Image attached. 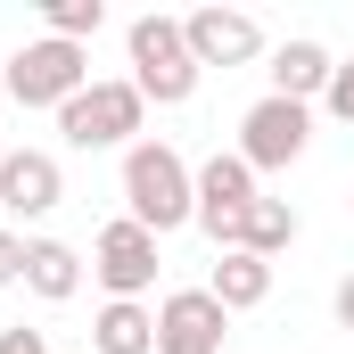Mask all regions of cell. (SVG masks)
Here are the masks:
<instances>
[{
    "mask_svg": "<svg viewBox=\"0 0 354 354\" xmlns=\"http://www.w3.org/2000/svg\"><path fill=\"white\" fill-rule=\"evenodd\" d=\"M124 206H132V223L140 231H181V223H198V174L181 165L174 140H132L124 149Z\"/></svg>",
    "mask_w": 354,
    "mask_h": 354,
    "instance_id": "6da1fadb",
    "label": "cell"
},
{
    "mask_svg": "<svg viewBox=\"0 0 354 354\" xmlns=\"http://www.w3.org/2000/svg\"><path fill=\"white\" fill-rule=\"evenodd\" d=\"M124 58H132V91L149 99V107H189L198 99V58H189V33H181V17H132L124 25Z\"/></svg>",
    "mask_w": 354,
    "mask_h": 354,
    "instance_id": "7a4b0ae2",
    "label": "cell"
},
{
    "mask_svg": "<svg viewBox=\"0 0 354 354\" xmlns=\"http://www.w3.org/2000/svg\"><path fill=\"white\" fill-rule=\"evenodd\" d=\"M140 115H149V99L132 91V75H107L58 107V132H66V149H132Z\"/></svg>",
    "mask_w": 354,
    "mask_h": 354,
    "instance_id": "3957f363",
    "label": "cell"
},
{
    "mask_svg": "<svg viewBox=\"0 0 354 354\" xmlns=\"http://www.w3.org/2000/svg\"><path fill=\"white\" fill-rule=\"evenodd\" d=\"M0 91L17 99V107H66L75 91H91V50L83 41H25L17 58H8V75H0Z\"/></svg>",
    "mask_w": 354,
    "mask_h": 354,
    "instance_id": "277c9868",
    "label": "cell"
},
{
    "mask_svg": "<svg viewBox=\"0 0 354 354\" xmlns=\"http://www.w3.org/2000/svg\"><path fill=\"white\" fill-rule=\"evenodd\" d=\"M256 198H264V189H256V165H248L239 149H214V157L198 165V231L214 239V256L239 248V223H248Z\"/></svg>",
    "mask_w": 354,
    "mask_h": 354,
    "instance_id": "5b68a950",
    "label": "cell"
},
{
    "mask_svg": "<svg viewBox=\"0 0 354 354\" xmlns=\"http://www.w3.org/2000/svg\"><path fill=\"white\" fill-rule=\"evenodd\" d=\"M305 140H313V107H297V99H256L248 115H239V157L256 165V174H288L297 157H305Z\"/></svg>",
    "mask_w": 354,
    "mask_h": 354,
    "instance_id": "8992f818",
    "label": "cell"
},
{
    "mask_svg": "<svg viewBox=\"0 0 354 354\" xmlns=\"http://www.w3.org/2000/svg\"><path fill=\"white\" fill-rule=\"evenodd\" d=\"M91 272H99L107 305H140V297H149V280H157V231H140L132 214H124V223H107V231H99V248H91Z\"/></svg>",
    "mask_w": 354,
    "mask_h": 354,
    "instance_id": "52a82bcc",
    "label": "cell"
},
{
    "mask_svg": "<svg viewBox=\"0 0 354 354\" xmlns=\"http://www.w3.org/2000/svg\"><path fill=\"white\" fill-rule=\"evenodd\" d=\"M181 33H189L198 66H248V58H264V25L248 8H189Z\"/></svg>",
    "mask_w": 354,
    "mask_h": 354,
    "instance_id": "ba28073f",
    "label": "cell"
},
{
    "mask_svg": "<svg viewBox=\"0 0 354 354\" xmlns=\"http://www.w3.org/2000/svg\"><path fill=\"white\" fill-rule=\"evenodd\" d=\"M223 330H231V313L206 288H174L157 305V354H223Z\"/></svg>",
    "mask_w": 354,
    "mask_h": 354,
    "instance_id": "9c48e42d",
    "label": "cell"
},
{
    "mask_svg": "<svg viewBox=\"0 0 354 354\" xmlns=\"http://www.w3.org/2000/svg\"><path fill=\"white\" fill-rule=\"evenodd\" d=\"M58 198H66V174H58V157H50V149H8V157H0V214L41 223Z\"/></svg>",
    "mask_w": 354,
    "mask_h": 354,
    "instance_id": "30bf717a",
    "label": "cell"
},
{
    "mask_svg": "<svg viewBox=\"0 0 354 354\" xmlns=\"http://www.w3.org/2000/svg\"><path fill=\"white\" fill-rule=\"evenodd\" d=\"M264 75H272V99H297V107H313V99L330 91V75H338V58H330L322 41H280Z\"/></svg>",
    "mask_w": 354,
    "mask_h": 354,
    "instance_id": "8fae6325",
    "label": "cell"
},
{
    "mask_svg": "<svg viewBox=\"0 0 354 354\" xmlns=\"http://www.w3.org/2000/svg\"><path fill=\"white\" fill-rule=\"evenodd\" d=\"M206 297H214L223 313H256V305L272 297V264H264V256H248V248H231V256H214Z\"/></svg>",
    "mask_w": 354,
    "mask_h": 354,
    "instance_id": "7c38bea8",
    "label": "cell"
},
{
    "mask_svg": "<svg viewBox=\"0 0 354 354\" xmlns=\"http://www.w3.org/2000/svg\"><path fill=\"white\" fill-rule=\"evenodd\" d=\"M25 288H33L41 305H66V297L83 288V256H75L66 239H25Z\"/></svg>",
    "mask_w": 354,
    "mask_h": 354,
    "instance_id": "4fadbf2b",
    "label": "cell"
},
{
    "mask_svg": "<svg viewBox=\"0 0 354 354\" xmlns=\"http://www.w3.org/2000/svg\"><path fill=\"white\" fill-rule=\"evenodd\" d=\"M91 346L99 354H157V313L149 305H99Z\"/></svg>",
    "mask_w": 354,
    "mask_h": 354,
    "instance_id": "5bb4252c",
    "label": "cell"
},
{
    "mask_svg": "<svg viewBox=\"0 0 354 354\" xmlns=\"http://www.w3.org/2000/svg\"><path fill=\"white\" fill-rule=\"evenodd\" d=\"M239 248H248V256H288V248H297V206H288V198H256V206H248V223H239Z\"/></svg>",
    "mask_w": 354,
    "mask_h": 354,
    "instance_id": "9a60e30c",
    "label": "cell"
},
{
    "mask_svg": "<svg viewBox=\"0 0 354 354\" xmlns=\"http://www.w3.org/2000/svg\"><path fill=\"white\" fill-rule=\"evenodd\" d=\"M41 25H50V41H91L107 25V0H41Z\"/></svg>",
    "mask_w": 354,
    "mask_h": 354,
    "instance_id": "2e32d148",
    "label": "cell"
},
{
    "mask_svg": "<svg viewBox=\"0 0 354 354\" xmlns=\"http://www.w3.org/2000/svg\"><path fill=\"white\" fill-rule=\"evenodd\" d=\"M322 107H330L338 124H354V58H338V75H330V91H322Z\"/></svg>",
    "mask_w": 354,
    "mask_h": 354,
    "instance_id": "e0dca14e",
    "label": "cell"
},
{
    "mask_svg": "<svg viewBox=\"0 0 354 354\" xmlns=\"http://www.w3.org/2000/svg\"><path fill=\"white\" fill-rule=\"evenodd\" d=\"M17 280H25V239L0 223V288H17Z\"/></svg>",
    "mask_w": 354,
    "mask_h": 354,
    "instance_id": "ac0fdd59",
    "label": "cell"
},
{
    "mask_svg": "<svg viewBox=\"0 0 354 354\" xmlns=\"http://www.w3.org/2000/svg\"><path fill=\"white\" fill-rule=\"evenodd\" d=\"M0 354H50V338H41V330H25V322H17V330H0Z\"/></svg>",
    "mask_w": 354,
    "mask_h": 354,
    "instance_id": "d6986e66",
    "label": "cell"
},
{
    "mask_svg": "<svg viewBox=\"0 0 354 354\" xmlns=\"http://www.w3.org/2000/svg\"><path fill=\"white\" fill-rule=\"evenodd\" d=\"M330 305H338V322H346V330H354V272H346V280H338V297H330Z\"/></svg>",
    "mask_w": 354,
    "mask_h": 354,
    "instance_id": "ffe728a7",
    "label": "cell"
},
{
    "mask_svg": "<svg viewBox=\"0 0 354 354\" xmlns=\"http://www.w3.org/2000/svg\"><path fill=\"white\" fill-rule=\"evenodd\" d=\"M0 157H8V149H0Z\"/></svg>",
    "mask_w": 354,
    "mask_h": 354,
    "instance_id": "44dd1931",
    "label": "cell"
}]
</instances>
